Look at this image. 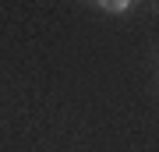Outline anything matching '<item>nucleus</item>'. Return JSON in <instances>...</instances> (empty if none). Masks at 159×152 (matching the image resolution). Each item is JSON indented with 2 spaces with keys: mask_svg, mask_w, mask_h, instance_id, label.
Wrapping results in <instances>:
<instances>
[{
  "mask_svg": "<svg viewBox=\"0 0 159 152\" xmlns=\"http://www.w3.org/2000/svg\"><path fill=\"white\" fill-rule=\"evenodd\" d=\"M102 7H106V11H117V14H120V11H127L131 4H127V0H106Z\"/></svg>",
  "mask_w": 159,
  "mask_h": 152,
  "instance_id": "nucleus-1",
  "label": "nucleus"
}]
</instances>
